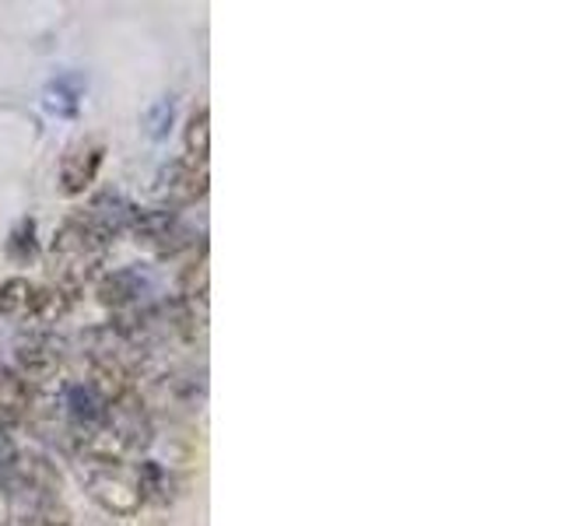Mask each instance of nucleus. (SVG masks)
<instances>
[{
	"instance_id": "nucleus-11",
	"label": "nucleus",
	"mask_w": 561,
	"mask_h": 526,
	"mask_svg": "<svg viewBox=\"0 0 561 526\" xmlns=\"http://www.w3.org/2000/svg\"><path fill=\"white\" fill-rule=\"evenodd\" d=\"M84 92V84L78 75H64L46 88V110L53 113H64V116H75L78 113V99Z\"/></svg>"
},
{
	"instance_id": "nucleus-7",
	"label": "nucleus",
	"mask_w": 561,
	"mask_h": 526,
	"mask_svg": "<svg viewBox=\"0 0 561 526\" xmlns=\"http://www.w3.org/2000/svg\"><path fill=\"white\" fill-rule=\"evenodd\" d=\"M102 158H105V148L99 140H78V145H70L60 158V186L70 197H78L88 186L95 183V175L102 169Z\"/></svg>"
},
{
	"instance_id": "nucleus-9",
	"label": "nucleus",
	"mask_w": 561,
	"mask_h": 526,
	"mask_svg": "<svg viewBox=\"0 0 561 526\" xmlns=\"http://www.w3.org/2000/svg\"><path fill=\"white\" fill-rule=\"evenodd\" d=\"M137 467V484H140V502L151 505H169L172 502V478L158 460L134 464Z\"/></svg>"
},
{
	"instance_id": "nucleus-2",
	"label": "nucleus",
	"mask_w": 561,
	"mask_h": 526,
	"mask_svg": "<svg viewBox=\"0 0 561 526\" xmlns=\"http://www.w3.org/2000/svg\"><path fill=\"white\" fill-rule=\"evenodd\" d=\"M81 484L105 516L130 519L140 513L137 467L127 460H81Z\"/></svg>"
},
{
	"instance_id": "nucleus-12",
	"label": "nucleus",
	"mask_w": 561,
	"mask_h": 526,
	"mask_svg": "<svg viewBox=\"0 0 561 526\" xmlns=\"http://www.w3.org/2000/svg\"><path fill=\"white\" fill-rule=\"evenodd\" d=\"M172 119H175V102L165 95V99H154L145 113V127H148V137L151 140H162L169 130H172Z\"/></svg>"
},
{
	"instance_id": "nucleus-14",
	"label": "nucleus",
	"mask_w": 561,
	"mask_h": 526,
	"mask_svg": "<svg viewBox=\"0 0 561 526\" xmlns=\"http://www.w3.org/2000/svg\"><path fill=\"white\" fill-rule=\"evenodd\" d=\"M84 526H116V523H110V519H92V523H84Z\"/></svg>"
},
{
	"instance_id": "nucleus-8",
	"label": "nucleus",
	"mask_w": 561,
	"mask_h": 526,
	"mask_svg": "<svg viewBox=\"0 0 561 526\" xmlns=\"http://www.w3.org/2000/svg\"><path fill=\"white\" fill-rule=\"evenodd\" d=\"M32 403V390L25 386V379L14 373V368L0 365V425H11V421L25 418Z\"/></svg>"
},
{
	"instance_id": "nucleus-3",
	"label": "nucleus",
	"mask_w": 561,
	"mask_h": 526,
	"mask_svg": "<svg viewBox=\"0 0 561 526\" xmlns=\"http://www.w3.org/2000/svg\"><path fill=\"white\" fill-rule=\"evenodd\" d=\"M127 232L140 242L154 250L158 256H175L186 245H193V228L180 218V210L172 207H134V218Z\"/></svg>"
},
{
	"instance_id": "nucleus-1",
	"label": "nucleus",
	"mask_w": 561,
	"mask_h": 526,
	"mask_svg": "<svg viewBox=\"0 0 561 526\" xmlns=\"http://www.w3.org/2000/svg\"><path fill=\"white\" fill-rule=\"evenodd\" d=\"M105 250H110V242H102L78 215H70L57 228V236H53V245H49L53 267H57V285L75 295L84 281H92L99 274Z\"/></svg>"
},
{
	"instance_id": "nucleus-6",
	"label": "nucleus",
	"mask_w": 561,
	"mask_h": 526,
	"mask_svg": "<svg viewBox=\"0 0 561 526\" xmlns=\"http://www.w3.org/2000/svg\"><path fill=\"white\" fill-rule=\"evenodd\" d=\"M158 190H162L165 207H172V210L197 204L207 193V165H197V162H186V158H180V162H172L162 172Z\"/></svg>"
},
{
	"instance_id": "nucleus-13",
	"label": "nucleus",
	"mask_w": 561,
	"mask_h": 526,
	"mask_svg": "<svg viewBox=\"0 0 561 526\" xmlns=\"http://www.w3.org/2000/svg\"><path fill=\"white\" fill-rule=\"evenodd\" d=\"M8 250H11V256H14L18 263H28V260L35 256V225H32V221H22V225H18V232H14L11 242H8Z\"/></svg>"
},
{
	"instance_id": "nucleus-10",
	"label": "nucleus",
	"mask_w": 561,
	"mask_h": 526,
	"mask_svg": "<svg viewBox=\"0 0 561 526\" xmlns=\"http://www.w3.org/2000/svg\"><path fill=\"white\" fill-rule=\"evenodd\" d=\"M183 145H186V162L207 165V151H210V113L207 105H197L186 119L183 130Z\"/></svg>"
},
{
	"instance_id": "nucleus-4",
	"label": "nucleus",
	"mask_w": 561,
	"mask_h": 526,
	"mask_svg": "<svg viewBox=\"0 0 561 526\" xmlns=\"http://www.w3.org/2000/svg\"><path fill=\"white\" fill-rule=\"evenodd\" d=\"M18 376L25 379L28 390L49 386L60 376V347L49 333H28V341L18 344Z\"/></svg>"
},
{
	"instance_id": "nucleus-5",
	"label": "nucleus",
	"mask_w": 561,
	"mask_h": 526,
	"mask_svg": "<svg viewBox=\"0 0 561 526\" xmlns=\"http://www.w3.org/2000/svg\"><path fill=\"white\" fill-rule=\"evenodd\" d=\"M154 291V277L145 267H119L102 274L99 281V302L110 309H130L140 306Z\"/></svg>"
}]
</instances>
